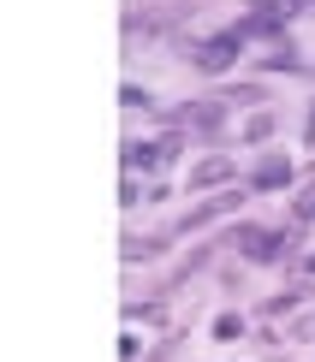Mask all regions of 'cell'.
<instances>
[{"label":"cell","mask_w":315,"mask_h":362,"mask_svg":"<svg viewBox=\"0 0 315 362\" xmlns=\"http://www.w3.org/2000/svg\"><path fill=\"white\" fill-rule=\"evenodd\" d=\"M232 250H244L250 262H280L292 250V232H268V226H232Z\"/></svg>","instance_id":"7a4b0ae2"},{"label":"cell","mask_w":315,"mask_h":362,"mask_svg":"<svg viewBox=\"0 0 315 362\" xmlns=\"http://www.w3.org/2000/svg\"><path fill=\"white\" fill-rule=\"evenodd\" d=\"M268 131H274V113H256V119H250V125H244V143H262Z\"/></svg>","instance_id":"8fae6325"},{"label":"cell","mask_w":315,"mask_h":362,"mask_svg":"<svg viewBox=\"0 0 315 362\" xmlns=\"http://www.w3.org/2000/svg\"><path fill=\"white\" fill-rule=\"evenodd\" d=\"M304 303V285H297V291H280V297H268V315H286V309H297Z\"/></svg>","instance_id":"30bf717a"},{"label":"cell","mask_w":315,"mask_h":362,"mask_svg":"<svg viewBox=\"0 0 315 362\" xmlns=\"http://www.w3.org/2000/svg\"><path fill=\"white\" fill-rule=\"evenodd\" d=\"M262 66H268V71H297V66H304V59H297L292 48H274V54L262 59Z\"/></svg>","instance_id":"9c48e42d"},{"label":"cell","mask_w":315,"mask_h":362,"mask_svg":"<svg viewBox=\"0 0 315 362\" xmlns=\"http://www.w3.org/2000/svg\"><path fill=\"white\" fill-rule=\"evenodd\" d=\"M227 178H238V160H227V155H208L202 167H190V190H208V185H227Z\"/></svg>","instance_id":"8992f818"},{"label":"cell","mask_w":315,"mask_h":362,"mask_svg":"<svg viewBox=\"0 0 315 362\" xmlns=\"http://www.w3.org/2000/svg\"><path fill=\"white\" fill-rule=\"evenodd\" d=\"M119 101H125V107H149V89H137V83H125V89H119Z\"/></svg>","instance_id":"7c38bea8"},{"label":"cell","mask_w":315,"mask_h":362,"mask_svg":"<svg viewBox=\"0 0 315 362\" xmlns=\"http://www.w3.org/2000/svg\"><path fill=\"white\" fill-rule=\"evenodd\" d=\"M304 137H309V143H315V101H309V125H304Z\"/></svg>","instance_id":"4fadbf2b"},{"label":"cell","mask_w":315,"mask_h":362,"mask_svg":"<svg viewBox=\"0 0 315 362\" xmlns=\"http://www.w3.org/2000/svg\"><path fill=\"white\" fill-rule=\"evenodd\" d=\"M214 339H220V344L244 339V315H220V321H214Z\"/></svg>","instance_id":"ba28073f"},{"label":"cell","mask_w":315,"mask_h":362,"mask_svg":"<svg viewBox=\"0 0 315 362\" xmlns=\"http://www.w3.org/2000/svg\"><path fill=\"white\" fill-rule=\"evenodd\" d=\"M244 196H250V190H220V196H208L202 208H190V214L178 220V232H197V226H208V220H220V214H232V208L244 202Z\"/></svg>","instance_id":"277c9868"},{"label":"cell","mask_w":315,"mask_h":362,"mask_svg":"<svg viewBox=\"0 0 315 362\" xmlns=\"http://www.w3.org/2000/svg\"><path fill=\"white\" fill-rule=\"evenodd\" d=\"M178 119H185L190 131H214V125H220V101H190Z\"/></svg>","instance_id":"52a82bcc"},{"label":"cell","mask_w":315,"mask_h":362,"mask_svg":"<svg viewBox=\"0 0 315 362\" xmlns=\"http://www.w3.org/2000/svg\"><path fill=\"white\" fill-rule=\"evenodd\" d=\"M244 30H220V36H208V42H197V48H190V66H197V71H208V78H220V71H232L238 66V59H244Z\"/></svg>","instance_id":"6da1fadb"},{"label":"cell","mask_w":315,"mask_h":362,"mask_svg":"<svg viewBox=\"0 0 315 362\" xmlns=\"http://www.w3.org/2000/svg\"><path fill=\"white\" fill-rule=\"evenodd\" d=\"M178 148H185V137H149V143H125V167L131 173H161V167H173L178 160Z\"/></svg>","instance_id":"3957f363"},{"label":"cell","mask_w":315,"mask_h":362,"mask_svg":"<svg viewBox=\"0 0 315 362\" xmlns=\"http://www.w3.org/2000/svg\"><path fill=\"white\" fill-rule=\"evenodd\" d=\"M304 274H309V279H315V250H309V255H304Z\"/></svg>","instance_id":"5bb4252c"},{"label":"cell","mask_w":315,"mask_h":362,"mask_svg":"<svg viewBox=\"0 0 315 362\" xmlns=\"http://www.w3.org/2000/svg\"><path fill=\"white\" fill-rule=\"evenodd\" d=\"M286 185H292V160H286V155H268L262 167L250 173V185H244V190H250V196H262V190H286Z\"/></svg>","instance_id":"5b68a950"},{"label":"cell","mask_w":315,"mask_h":362,"mask_svg":"<svg viewBox=\"0 0 315 362\" xmlns=\"http://www.w3.org/2000/svg\"><path fill=\"white\" fill-rule=\"evenodd\" d=\"M304 339H315V321H309V327H304Z\"/></svg>","instance_id":"9a60e30c"}]
</instances>
